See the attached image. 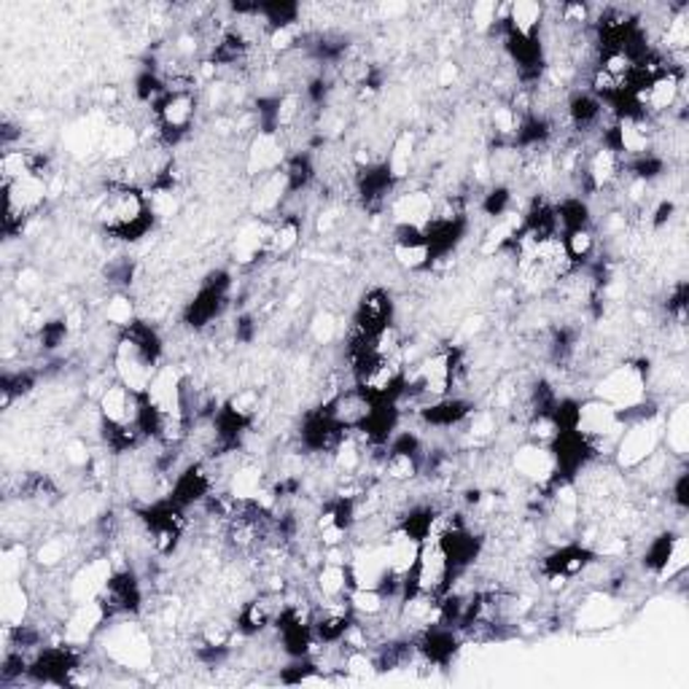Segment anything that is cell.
I'll use <instances>...</instances> for the list:
<instances>
[{"mask_svg":"<svg viewBox=\"0 0 689 689\" xmlns=\"http://www.w3.org/2000/svg\"><path fill=\"white\" fill-rule=\"evenodd\" d=\"M95 222L114 240L135 242L149 237L156 218L149 207L146 192L127 183H106L95 200Z\"/></svg>","mask_w":689,"mask_h":689,"instance_id":"cell-1","label":"cell"},{"mask_svg":"<svg viewBox=\"0 0 689 689\" xmlns=\"http://www.w3.org/2000/svg\"><path fill=\"white\" fill-rule=\"evenodd\" d=\"M114 668L146 670L154 663L152 633L138 622V617H116L103 628L95 641ZM92 644V646H95Z\"/></svg>","mask_w":689,"mask_h":689,"instance_id":"cell-2","label":"cell"},{"mask_svg":"<svg viewBox=\"0 0 689 689\" xmlns=\"http://www.w3.org/2000/svg\"><path fill=\"white\" fill-rule=\"evenodd\" d=\"M650 372L652 364L644 358H622L619 364L601 372L593 383L590 396L611 404L614 409H630L650 399Z\"/></svg>","mask_w":689,"mask_h":689,"instance_id":"cell-3","label":"cell"},{"mask_svg":"<svg viewBox=\"0 0 689 689\" xmlns=\"http://www.w3.org/2000/svg\"><path fill=\"white\" fill-rule=\"evenodd\" d=\"M200 95L187 90H167L165 97L154 106V121L159 130V141L165 146H176L194 130L200 116Z\"/></svg>","mask_w":689,"mask_h":689,"instance_id":"cell-4","label":"cell"},{"mask_svg":"<svg viewBox=\"0 0 689 689\" xmlns=\"http://www.w3.org/2000/svg\"><path fill=\"white\" fill-rule=\"evenodd\" d=\"M663 448V413L654 415V418L635 420L625 426V431L619 433L617 444L611 450V463L619 472H633L635 466H641L652 453Z\"/></svg>","mask_w":689,"mask_h":689,"instance_id":"cell-5","label":"cell"},{"mask_svg":"<svg viewBox=\"0 0 689 689\" xmlns=\"http://www.w3.org/2000/svg\"><path fill=\"white\" fill-rule=\"evenodd\" d=\"M574 431L593 444L595 453H598L601 459V450H614L619 433L625 431V420L622 415H619V409H614L611 404L601 402V399L595 396H587L577 404Z\"/></svg>","mask_w":689,"mask_h":689,"instance_id":"cell-6","label":"cell"},{"mask_svg":"<svg viewBox=\"0 0 689 689\" xmlns=\"http://www.w3.org/2000/svg\"><path fill=\"white\" fill-rule=\"evenodd\" d=\"M116 566L111 555H92V558L79 560L76 569L68 574L66 590L71 604H86V601H100L111 582Z\"/></svg>","mask_w":689,"mask_h":689,"instance_id":"cell-7","label":"cell"},{"mask_svg":"<svg viewBox=\"0 0 689 689\" xmlns=\"http://www.w3.org/2000/svg\"><path fill=\"white\" fill-rule=\"evenodd\" d=\"M509 466L520 483L534 485V488H549L555 479H560L553 448H544V444L520 442L509 455Z\"/></svg>","mask_w":689,"mask_h":689,"instance_id":"cell-8","label":"cell"},{"mask_svg":"<svg viewBox=\"0 0 689 689\" xmlns=\"http://www.w3.org/2000/svg\"><path fill=\"white\" fill-rule=\"evenodd\" d=\"M433 211H437V197L431 194V189L423 187L402 189L388 202V218H391L393 229L423 231L431 224Z\"/></svg>","mask_w":689,"mask_h":689,"instance_id":"cell-9","label":"cell"},{"mask_svg":"<svg viewBox=\"0 0 689 689\" xmlns=\"http://www.w3.org/2000/svg\"><path fill=\"white\" fill-rule=\"evenodd\" d=\"M97 413L106 426H141L143 393L114 380L97 393Z\"/></svg>","mask_w":689,"mask_h":689,"instance_id":"cell-10","label":"cell"},{"mask_svg":"<svg viewBox=\"0 0 689 689\" xmlns=\"http://www.w3.org/2000/svg\"><path fill=\"white\" fill-rule=\"evenodd\" d=\"M288 159V146L281 132L259 130L246 146V173L251 181L281 170Z\"/></svg>","mask_w":689,"mask_h":689,"instance_id":"cell-11","label":"cell"},{"mask_svg":"<svg viewBox=\"0 0 689 689\" xmlns=\"http://www.w3.org/2000/svg\"><path fill=\"white\" fill-rule=\"evenodd\" d=\"M268 242H270V222L268 218H257L240 224L229 242V259L237 268H253L262 259H268Z\"/></svg>","mask_w":689,"mask_h":689,"instance_id":"cell-12","label":"cell"},{"mask_svg":"<svg viewBox=\"0 0 689 689\" xmlns=\"http://www.w3.org/2000/svg\"><path fill=\"white\" fill-rule=\"evenodd\" d=\"M391 257L399 268L407 272H426L433 264L431 246L418 229H393Z\"/></svg>","mask_w":689,"mask_h":689,"instance_id":"cell-13","label":"cell"},{"mask_svg":"<svg viewBox=\"0 0 689 689\" xmlns=\"http://www.w3.org/2000/svg\"><path fill=\"white\" fill-rule=\"evenodd\" d=\"M544 22H547V5L518 0L507 5V20H503V36L520 40L542 38Z\"/></svg>","mask_w":689,"mask_h":689,"instance_id":"cell-14","label":"cell"},{"mask_svg":"<svg viewBox=\"0 0 689 689\" xmlns=\"http://www.w3.org/2000/svg\"><path fill=\"white\" fill-rule=\"evenodd\" d=\"M36 609V595H33L31 584L25 579H14V582L3 584L0 593V617H3V628H20L27 625Z\"/></svg>","mask_w":689,"mask_h":689,"instance_id":"cell-15","label":"cell"},{"mask_svg":"<svg viewBox=\"0 0 689 689\" xmlns=\"http://www.w3.org/2000/svg\"><path fill=\"white\" fill-rule=\"evenodd\" d=\"M270 477L264 472V466L257 459H242L237 463V468L231 472L229 483H227V494L235 498V501H257L259 496L268 490Z\"/></svg>","mask_w":689,"mask_h":689,"instance_id":"cell-16","label":"cell"},{"mask_svg":"<svg viewBox=\"0 0 689 689\" xmlns=\"http://www.w3.org/2000/svg\"><path fill=\"white\" fill-rule=\"evenodd\" d=\"M305 222L302 216L294 213H281L270 222V242H268V259H288L302 242Z\"/></svg>","mask_w":689,"mask_h":689,"instance_id":"cell-17","label":"cell"},{"mask_svg":"<svg viewBox=\"0 0 689 689\" xmlns=\"http://www.w3.org/2000/svg\"><path fill=\"white\" fill-rule=\"evenodd\" d=\"M420 149H418V135L413 130H402L396 138H393L391 149L385 154V167L391 170L393 181L404 183L409 181L415 170V162H418Z\"/></svg>","mask_w":689,"mask_h":689,"instance_id":"cell-18","label":"cell"},{"mask_svg":"<svg viewBox=\"0 0 689 689\" xmlns=\"http://www.w3.org/2000/svg\"><path fill=\"white\" fill-rule=\"evenodd\" d=\"M663 448L668 450L674 459L685 461L689 450V407L685 399L674 404L665 413L663 409Z\"/></svg>","mask_w":689,"mask_h":689,"instance_id":"cell-19","label":"cell"},{"mask_svg":"<svg viewBox=\"0 0 689 689\" xmlns=\"http://www.w3.org/2000/svg\"><path fill=\"white\" fill-rule=\"evenodd\" d=\"M76 549V538L66 534L44 536L36 547H33V563H36V569L40 571H62L66 569V560H71Z\"/></svg>","mask_w":689,"mask_h":689,"instance_id":"cell-20","label":"cell"},{"mask_svg":"<svg viewBox=\"0 0 689 689\" xmlns=\"http://www.w3.org/2000/svg\"><path fill=\"white\" fill-rule=\"evenodd\" d=\"M563 246L574 268H584V264H593L595 253L601 251V237L595 227L571 229L563 235Z\"/></svg>","mask_w":689,"mask_h":689,"instance_id":"cell-21","label":"cell"},{"mask_svg":"<svg viewBox=\"0 0 689 689\" xmlns=\"http://www.w3.org/2000/svg\"><path fill=\"white\" fill-rule=\"evenodd\" d=\"M307 334H310V340L316 345L329 347L337 343L340 334H343V323H340L337 312L329 310V307H321V310L310 318V323H307Z\"/></svg>","mask_w":689,"mask_h":689,"instance_id":"cell-22","label":"cell"},{"mask_svg":"<svg viewBox=\"0 0 689 689\" xmlns=\"http://www.w3.org/2000/svg\"><path fill=\"white\" fill-rule=\"evenodd\" d=\"M103 318H106L108 326L121 332V329H127L130 323L138 321V307L127 294H114L106 302V307H103Z\"/></svg>","mask_w":689,"mask_h":689,"instance_id":"cell-23","label":"cell"},{"mask_svg":"<svg viewBox=\"0 0 689 689\" xmlns=\"http://www.w3.org/2000/svg\"><path fill=\"white\" fill-rule=\"evenodd\" d=\"M38 288V272L31 268H22L16 272V292L27 294V292H36Z\"/></svg>","mask_w":689,"mask_h":689,"instance_id":"cell-24","label":"cell"},{"mask_svg":"<svg viewBox=\"0 0 689 689\" xmlns=\"http://www.w3.org/2000/svg\"><path fill=\"white\" fill-rule=\"evenodd\" d=\"M461 76V66L459 62H442L437 71V84L439 86H453Z\"/></svg>","mask_w":689,"mask_h":689,"instance_id":"cell-25","label":"cell"}]
</instances>
